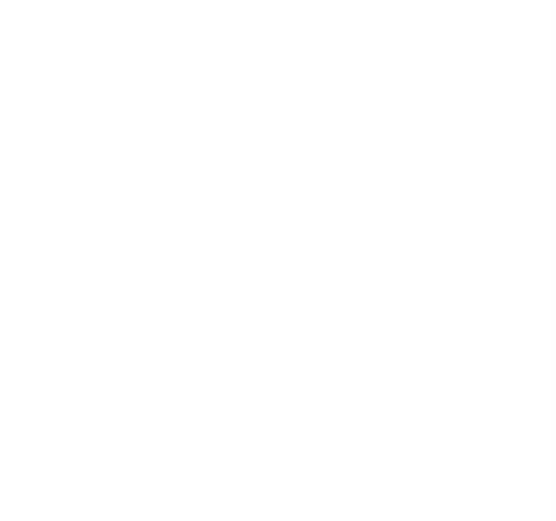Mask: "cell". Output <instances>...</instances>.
Returning a JSON list of instances; mask_svg holds the SVG:
<instances>
[]
</instances>
